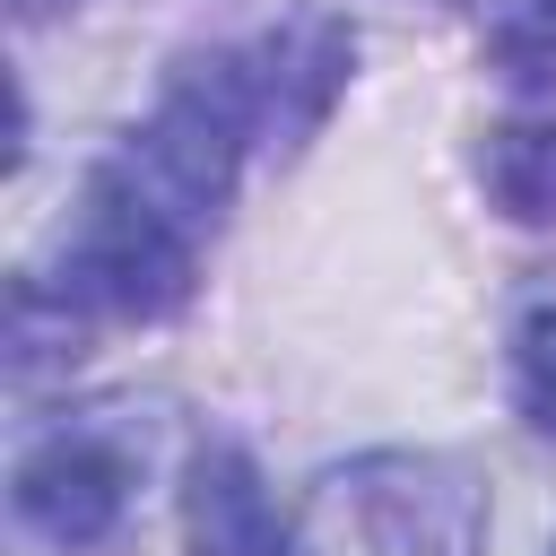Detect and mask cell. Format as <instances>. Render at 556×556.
I'll use <instances>...</instances> for the list:
<instances>
[{"label": "cell", "mask_w": 556, "mask_h": 556, "mask_svg": "<svg viewBox=\"0 0 556 556\" xmlns=\"http://www.w3.org/2000/svg\"><path fill=\"white\" fill-rule=\"evenodd\" d=\"M295 556H486V486L452 452H356L304 486Z\"/></svg>", "instance_id": "1"}, {"label": "cell", "mask_w": 556, "mask_h": 556, "mask_svg": "<svg viewBox=\"0 0 556 556\" xmlns=\"http://www.w3.org/2000/svg\"><path fill=\"white\" fill-rule=\"evenodd\" d=\"M200 235H182L174 217H156L139 191H122L104 165H87V191H78V217L61 235V261H52V295L87 321H165L191 304L200 287Z\"/></svg>", "instance_id": "2"}, {"label": "cell", "mask_w": 556, "mask_h": 556, "mask_svg": "<svg viewBox=\"0 0 556 556\" xmlns=\"http://www.w3.org/2000/svg\"><path fill=\"white\" fill-rule=\"evenodd\" d=\"M130 486H139V443L113 417H70V426H52L17 452L9 513L61 556H96V547L122 539Z\"/></svg>", "instance_id": "3"}, {"label": "cell", "mask_w": 556, "mask_h": 556, "mask_svg": "<svg viewBox=\"0 0 556 556\" xmlns=\"http://www.w3.org/2000/svg\"><path fill=\"white\" fill-rule=\"evenodd\" d=\"M235 52H243V78H252V113H261V148L269 156H295L339 113V96L356 78V26L339 9H321V0L287 9L278 26H261Z\"/></svg>", "instance_id": "4"}, {"label": "cell", "mask_w": 556, "mask_h": 556, "mask_svg": "<svg viewBox=\"0 0 556 556\" xmlns=\"http://www.w3.org/2000/svg\"><path fill=\"white\" fill-rule=\"evenodd\" d=\"M182 556H295V530L235 434H208L182 469Z\"/></svg>", "instance_id": "5"}, {"label": "cell", "mask_w": 556, "mask_h": 556, "mask_svg": "<svg viewBox=\"0 0 556 556\" xmlns=\"http://www.w3.org/2000/svg\"><path fill=\"white\" fill-rule=\"evenodd\" d=\"M478 182L513 226H556V113L495 122L478 139Z\"/></svg>", "instance_id": "6"}, {"label": "cell", "mask_w": 556, "mask_h": 556, "mask_svg": "<svg viewBox=\"0 0 556 556\" xmlns=\"http://www.w3.org/2000/svg\"><path fill=\"white\" fill-rule=\"evenodd\" d=\"M478 17V52L504 87L547 96L556 87V0H469Z\"/></svg>", "instance_id": "7"}, {"label": "cell", "mask_w": 556, "mask_h": 556, "mask_svg": "<svg viewBox=\"0 0 556 556\" xmlns=\"http://www.w3.org/2000/svg\"><path fill=\"white\" fill-rule=\"evenodd\" d=\"M513 408L530 434L556 443V295L521 304V321H513Z\"/></svg>", "instance_id": "8"}, {"label": "cell", "mask_w": 556, "mask_h": 556, "mask_svg": "<svg viewBox=\"0 0 556 556\" xmlns=\"http://www.w3.org/2000/svg\"><path fill=\"white\" fill-rule=\"evenodd\" d=\"M61 9H78V0H9L17 26H43V17H61Z\"/></svg>", "instance_id": "9"}, {"label": "cell", "mask_w": 556, "mask_h": 556, "mask_svg": "<svg viewBox=\"0 0 556 556\" xmlns=\"http://www.w3.org/2000/svg\"><path fill=\"white\" fill-rule=\"evenodd\" d=\"M547 556H556V547H547Z\"/></svg>", "instance_id": "10"}]
</instances>
